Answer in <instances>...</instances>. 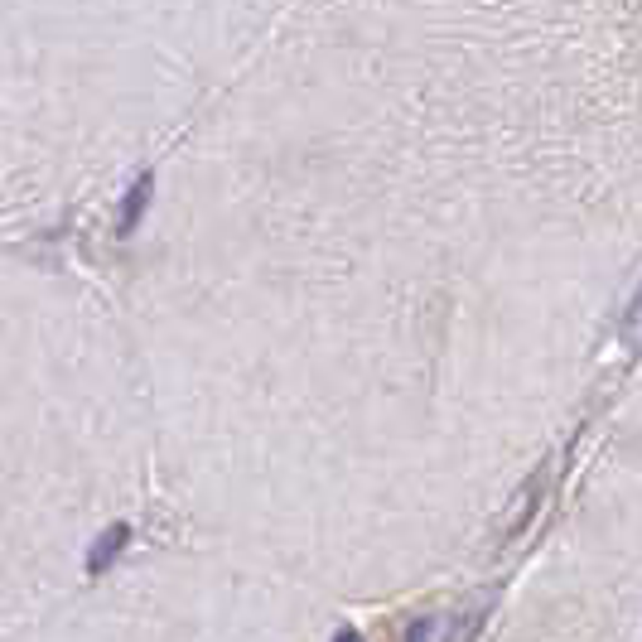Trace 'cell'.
I'll return each mask as SVG.
<instances>
[{"instance_id": "cell-1", "label": "cell", "mask_w": 642, "mask_h": 642, "mask_svg": "<svg viewBox=\"0 0 642 642\" xmlns=\"http://www.w3.org/2000/svg\"><path fill=\"white\" fill-rule=\"evenodd\" d=\"M126 546H131V527H126V522H112V527L92 541V551H87V575H107L116 560H121Z\"/></svg>"}, {"instance_id": "cell-3", "label": "cell", "mask_w": 642, "mask_h": 642, "mask_svg": "<svg viewBox=\"0 0 642 642\" xmlns=\"http://www.w3.org/2000/svg\"><path fill=\"white\" fill-rule=\"evenodd\" d=\"M541 498H546V474L531 478L527 488H522V507L512 512V522H507L503 536H522V531L531 527V517H536V507H541Z\"/></svg>"}, {"instance_id": "cell-2", "label": "cell", "mask_w": 642, "mask_h": 642, "mask_svg": "<svg viewBox=\"0 0 642 642\" xmlns=\"http://www.w3.org/2000/svg\"><path fill=\"white\" fill-rule=\"evenodd\" d=\"M150 194H155V179H150V174H140L136 184H131V194L121 198V213H116V232H121V237H131V232L140 227L145 208H150Z\"/></svg>"}]
</instances>
